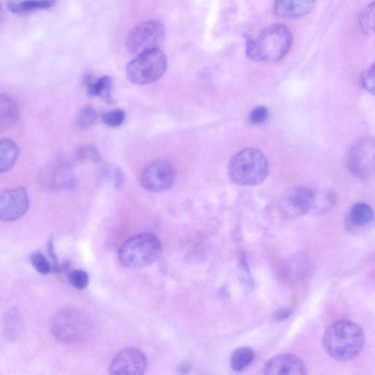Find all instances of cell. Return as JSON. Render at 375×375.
<instances>
[{"mask_svg": "<svg viewBox=\"0 0 375 375\" xmlns=\"http://www.w3.org/2000/svg\"><path fill=\"white\" fill-rule=\"evenodd\" d=\"M76 158L81 161L97 162L101 160V154L96 146L87 145L77 150Z\"/></svg>", "mask_w": 375, "mask_h": 375, "instance_id": "obj_26", "label": "cell"}, {"mask_svg": "<svg viewBox=\"0 0 375 375\" xmlns=\"http://www.w3.org/2000/svg\"><path fill=\"white\" fill-rule=\"evenodd\" d=\"M323 344L332 358L346 361L356 357L365 347V335L362 327L350 321H338L328 327Z\"/></svg>", "mask_w": 375, "mask_h": 375, "instance_id": "obj_1", "label": "cell"}, {"mask_svg": "<svg viewBox=\"0 0 375 375\" xmlns=\"http://www.w3.org/2000/svg\"><path fill=\"white\" fill-rule=\"evenodd\" d=\"M361 83L363 89L375 96V63L363 73Z\"/></svg>", "mask_w": 375, "mask_h": 375, "instance_id": "obj_28", "label": "cell"}, {"mask_svg": "<svg viewBox=\"0 0 375 375\" xmlns=\"http://www.w3.org/2000/svg\"><path fill=\"white\" fill-rule=\"evenodd\" d=\"M148 367V361L142 351L136 348H126L114 358L110 366L111 374H143Z\"/></svg>", "mask_w": 375, "mask_h": 375, "instance_id": "obj_13", "label": "cell"}, {"mask_svg": "<svg viewBox=\"0 0 375 375\" xmlns=\"http://www.w3.org/2000/svg\"><path fill=\"white\" fill-rule=\"evenodd\" d=\"M30 201L26 188L7 190L0 195V217L3 221H14L28 212Z\"/></svg>", "mask_w": 375, "mask_h": 375, "instance_id": "obj_10", "label": "cell"}, {"mask_svg": "<svg viewBox=\"0 0 375 375\" xmlns=\"http://www.w3.org/2000/svg\"><path fill=\"white\" fill-rule=\"evenodd\" d=\"M292 41V34L287 27L274 25L264 29L256 39L246 42V54L254 61L276 63L288 54Z\"/></svg>", "mask_w": 375, "mask_h": 375, "instance_id": "obj_2", "label": "cell"}, {"mask_svg": "<svg viewBox=\"0 0 375 375\" xmlns=\"http://www.w3.org/2000/svg\"><path fill=\"white\" fill-rule=\"evenodd\" d=\"M162 252V245L154 234L142 233L127 240L119 250L121 263L128 268H142L155 263Z\"/></svg>", "mask_w": 375, "mask_h": 375, "instance_id": "obj_5", "label": "cell"}, {"mask_svg": "<svg viewBox=\"0 0 375 375\" xmlns=\"http://www.w3.org/2000/svg\"><path fill=\"white\" fill-rule=\"evenodd\" d=\"M97 117L98 114L96 110L90 107V105H86L79 114L77 126L81 130H85V129L89 128L96 123Z\"/></svg>", "mask_w": 375, "mask_h": 375, "instance_id": "obj_24", "label": "cell"}, {"mask_svg": "<svg viewBox=\"0 0 375 375\" xmlns=\"http://www.w3.org/2000/svg\"><path fill=\"white\" fill-rule=\"evenodd\" d=\"M373 216V210L370 205L365 203H358L349 209L347 221L349 225L365 227L369 224Z\"/></svg>", "mask_w": 375, "mask_h": 375, "instance_id": "obj_20", "label": "cell"}, {"mask_svg": "<svg viewBox=\"0 0 375 375\" xmlns=\"http://www.w3.org/2000/svg\"><path fill=\"white\" fill-rule=\"evenodd\" d=\"M314 189L306 186L292 188L281 199L280 206L289 217L311 214Z\"/></svg>", "mask_w": 375, "mask_h": 375, "instance_id": "obj_11", "label": "cell"}, {"mask_svg": "<svg viewBox=\"0 0 375 375\" xmlns=\"http://www.w3.org/2000/svg\"><path fill=\"white\" fill-rule=\"evenodd\" d=\"M166 28L158 21H147L139 23L129 33L126 41L128 50L132 54L159 49L165 41Z\"/></svg>", "mask_w": 375, "mask_h": 375, "instance_id": "obj_8", "label": "cell"}, {"mask_svg": "<svg viewBox=\"0 0 375 375\" xmlns=\"http://www.w3.org/2000/svg\"><path fill=\"white\" fill-rule=\"evenodd\" d=\"M316 0H275L274 12L276 16L284 19H296L311 13Z\"/></svg>", "mask_w": 375, "mask_h": 375, "instance_id": "obj_15", "label": "cell"}, {"mask_svg": "<svg viewBox=\"0 0 375 375\" xmlns=\"http://www.w3.org/2000/svg\"><path fill=\"white\" fill-rule=\"evenodd\" d=\"M125 120V113L122 110H114L102 116L103 123L111 128L121 126Z\"/></svg>", "mask_w": 375, "mask_h": 375, "instance_id": "obj_27", "label": "cell"}, {"mask_svg": "<svg viewBox=\"0 0 375 375\" xmlns=\"http://www.w3.org/2000/svg\"><path fill=\"white\" fill-rule=\"evenodd\" d=\"M291 310L285 308L277 311L274 315V318L276 321H283L288 318L291 314Z\"/></svg>", "mask_w": 375, "mask_h": 375, "instance_id": "obj_33", "label": "cell"}, {"mask_svg": "<svg viewBox=\"0 0 375 375\" xmlns=\"http://www.w3.org/2000/svg\"><path fill=\"white\" fill-rule=\"evenodd\" d=\"M345 166L355 178L361 180L375 177V138L363 139L347 151Z\"/></svg>", "mask_w": 375, "mask_h": 375, "instance_id": "obj_7", "label": "cell"}, {"mask_svg": "<svg viewBox=\"0 0 375 375\" xmlns=\"http://www.w3.org/2000/svg\"><path fill=\"white\" fill-rule=\"evenodd\" d=\"M20 113L17 102L8 95L0 97V129L7 130L19 120Z\"/></svg>", "mask_w": 375, "mask_h": 375, "instance_id": "obj_17", "label": "cell"}, {"mask_svg": "<svg viewBox=\"0 0 375 375\" xmlns=\"http://www.w3.org/2000/svg\"><path fill=\"white\" fill-rule=\"evenodd\" d=\"M263 371L267 375H303L307 374V367L299 357L283 354L267 361Z\"/></svg>", "mask_w": 375, "mask_h": 375, "instance_id": "obj_14", "label": "cell"}, {"mask_svg": "<svg viewBox=\"0 0 375 375\" xmlns=\"http://www.w3.org/2000/svg\"><path fill=\"white\" fill-rule=\"evenodd\" d=\"M267 119L268 111L265 107H258L250 114V122L254 125H262Z\"/></svg>", "mask_w": 375, "mask_h": 375, "instance_id": "obj_30", "label": "cell"}, {"mask_svg": "<svg viewBox=\"0 0 375 375\" xmlns=\"http://www.w3.org/2000/svg\"><path fill=\"white\" fill-rule=\"evenodd\" d=\"M358 22L363 32L375 34V1L362 10Z\"/></svg>", "mask_w": 375, "mask_h": 375, "instance_id": "obj_23", "label": "cell"}, {"mask_svg": "<svg viewBox=\"0 0 375 375\" xmlns=\"http://www.w3.org/2000/svg\"><path fill=\"white\" fill-rule=\"evenodd\" d=\"M125 183V176L123 171L116 168L114 170V185L116 190H120L123 186Z\"/></svg>", "mask_w": 375, "mask_h": 375, "instance_id": "obj_31", "label": "cell"}, {"mask_svg": "<svg viewBox=\"0 0 375 375\" xmlns=\"http://www.w3.org/2000/svg\"><path fill=\"white\" fill-rule=\"evenodd\" d=\"M41 183L50 190L72 189L76 178L72 165L65 160H57L41 173Z\"/></svg>", "mask_w": 375, "mask_h": 375, "instance_id": "obj_12", "label": "cell"}, {"mask_svg": "<svg viewBox=\"0 0 375 375\" xmlns=\"http://www.w3.org/2000/svg\"><path fill=\"white\" fill-rule=\"evenodd\" d=\"M176 172L172 164L166 161L151 162L140 175V184L146 191L159 193L167 191L173 185Z\"/></svg>", "mask_w": 375, "mask_h": 375, "instance_id": "obj_9", "label": "cell"}, {"mask_svg": "<svg viewBox=\"0 0 375 375\" xmlns=\"http://www.w3.org/2000/svg\"><path fill=\"white\" fill-rule=\"evenodd\" d=\"M92 323L88 314L79 308L67 307L59 311L52 323L53 336L61 343L77 344L88 339Z\"/></svg>", "mask_w": 375, "mask_h": 375, "instance_id": "obj_4", "label": "cell"}, {"mask_svg": "<svg viewBox=\"0 0 375 375\" xmlns=\"http://www.w3.org/2000/svg\"><path fill=\"white\" fill-rule=\"evenodd\" d=\"M48 252L53 263V269L56 270L57 269V259L52 239H50L48 243Z\"/></svg>", "mask_w": 375, "mask_h": 375, "instance_id": "obj_32", "label": "cell"}, {"mask_svg": "<svg viewBox=\"0 0 375 375\" xmlns=\"http://www.w3.org/2000/svg\"><path fill=\"white\" fill-rule=\"evenodd\" d=\"M168 58L159 49L152 50L137 57L126 67V76L135 85L152 83L165 74Z\"/></svg>", "mask_w": 375, "mask_h": 375, "instance_id": "obj_6", "label": "cell"}, {"mask_svg": "<svg viewBox=\"0 0 375 375\" xmlns=\"http://www.w3.org/2000/svg\"><path fill=\"white\" fill-rule=\"evenodd\" d=\"M255 354L254 350L249 347L237 349L230 358V365L234 371H241L247 367L254 361Z\"/></svg>", "mask_w": 375, "mask_h": 375, "instance_id": "obj_22", "label": "cell"}, {"mask_svg": "<svg viewBox=\"0 0 375 375\" xmlns=\"http://www.w3.org/2000/svg\"><path fill=\"white\" fill-rule=\"evenodd\" d=\"M70 283L77 290H84L89 284L88 274L81 270H75L68 276Z\"/></svg>", "mask_w": 375, "mask_h": 375, "instance_id": "obj_29", "label": "cell"}, {"mask_svg": "<svg viewBox=\"0 0 375 375\" xmlns=\"http://www.w3.org/2000/svg\"><path fill=\"white\" fill-rule=\"evenodd\" d=\"M88 94L91 97H99L105 101H112V79L109 76H103L97 81H92L90 77L86 79Z\"/></svg>", "mask_w": 375, "mask_h": 375, "instance_id": "obj_19", "label": "cell"}, {"mask_svg": "<svg viewBox=\"0 0 375 375\" xmlns=\"http://www.w3.org/2000/svg\"><path fill=\"white\" fill-rule=\"evenodd\" d=\"M56 4L57 0H23L9 3L8 8L12 13L22 14L33 10L50 9Z\"/></svg>", "mask_w": 375, "mask_h": 375, "instance_id": "obj_21", "label": "cell"}, {"mask_svg": "<svg viewBox=\"0 0 375 375\" xmlns=\"http://www.w3.org/2000/svg\"><path fill=\"white\" fill-rule=\"evenodd\" d=\"M267 174V159L261 151L255 148L242 150L229 163V177L233 183L240 185L260 184L265 180Z\"/></svg>", "mask_w": 375, "mask_h": 375, "instance_id": "obj_3", "label": "cell"}, {"mask_svg": "<svg viewBox=\"0 0 375 375\" xmlns=\"http://www.w3.org/2000/svg\"><path fill=\"white\" fill-rule=\"evenodd\" d=\"M19 155L18 145L13 140L6 138L0 143V171H10L17 163Z\"/></svg>", "mask_w": 375, "mask_h": 375, "instance_id": "obj_18", "label": "cell"}, {"mask_svg": "<svg viewBox=\"0 0 375 375\" xmlns=\"http://www.w3.org/2000/svg\"><path fill=\"white\" fill-rule=\"evenodd\" d=\"M338 203L336 193L330 189H314L311 214L324 215L335 207Z\"/></svg>", "mask_w": 375, "mask_h": 375, "instance_id": "obj_16", "label": "cell"}, {"mask_svg": "<svg viewBox=\"0 0 375 375\" xmlns=\"http://www.w3.org/2000/svg\"><path fill=\"white\" fill-rule=\"evenodd\" d=\"M30 262L33 267L41 274L48 275L53 270V266L50 261L39 252L32 254Z\"/></svg>", "mask_w": 375, "mask_h": 375, "instance_id": "obj_25", "label": "cell"}]
</instances>
